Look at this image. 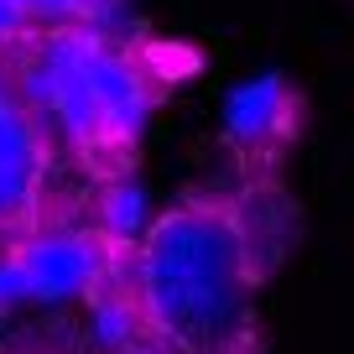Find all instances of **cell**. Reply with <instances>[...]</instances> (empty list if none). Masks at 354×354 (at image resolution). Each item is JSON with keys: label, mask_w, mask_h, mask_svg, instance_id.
Listing matches in <instances>:
<instances>
[{"label": "cell", "mask_w": 354, "mask_h": 354, "mask_svg": "<svg viewBox=\"0 0 354 354\" xmlns=\"http://www.w3.org/2000/svg\"><path fill=\"white\" fill-rule=\"evenodd\" d=\"M42 183H47V136L6 78L0 84V234L21 230L37 214Z\"/></svg>", "instance_id": "277c9868"}, {"label": "cell", "mask_w": 354, "mask_h": 354, "mask_svg": "<svg viewBox=\"0 0 354 354\" xmlns=\"http://www.w3.org/2000/svg\"><path fill=\"white\" fill-rule=\"evenodd\" d=\"M115 354H172V349H167V344H156L151 333H141V339H131L125 349H115Z\"/></svg>", "instance_id": "8fae6325"}, {"label": "cell", "mask_w": 354, "mask_h": 354, "mask_svg": "<svg viewBox=\"0 0 354 354\" xmlns=\"http://www.w3.org/2000/svg\"><path fill=\"white\" fill-rule=\"evenodd\" d=\"M84 302H88V339H94V349H100V354H115V349H125L131 339H141V333H146L125 271H115L110 281H100Z\"/></svg>", "instance_id": "8992f818"}, {"label": "cell", "mask_w": 354, "mask_h": 354, "mask_svg": "<svg viewBox=\"0 0 354 354\" xmlns=\"http://www.w3.org/2000/svg\"><path fill=\"white\" fill-rule=\"evenodd\" d=\"M32 21V32L42 26H88V32H110V37H131L136 16L131 0H16Z\"/></svg>", "instance_id": "52a82bcc"}, {"label": "cell", "mask_w": 354, "mask_h": 354, "mask_svg": "<svg viewBox=\"0 0 354 354\" xmlns=\"http://www.w3.org/2000/svg\"><path fill=\"white\" fill-rule=\"evenodd\" d=\"M146 224H151V198H146L141 183L125 177V172L104 177L100 198H94V230H100L110 245H120V250H125V245L141 240Z\"/></svg>", "instance_id": "ba28073f"}, {"label": "cell", "mask_w": 354, "mask_h": 354, "mask_svg": "<svg viewBox=\"0 0 354 354\" xmlns=\"http://www.w3.org/2000/svg\"><path fill=\"white\" fill-rule=\"evenodd\" d=\"M21 281L26 308H63L84 302L88 292L125 271L120 245H110L100 230H26L21 240L6 245Z\"/></svg>", "instance_id": "3957f363"}, {"label": "cell", "mask_w": 354, "mask_h": 354, "mask_svg": "<svg viewBox=\"0 0 354 354\" xmlns=\"http://www.w3.org/2000/svg\"><path fill=\"white\" fill-rule=\"evenodd\" d=\"M0 57L42 136L73 146L104 177L125 172L156 110V78L131 47V37L88 32V26H42Z\"/></svg>", "instance_id": "7a4b0ae2"}, {"label": "cell", "mask_w": 354, "mask_h": 354, "mask_svg": "<svg viewBox=\"0 0 354 354\" xmlns=\"http://www.w3.org/2000/svg\"><path fill=\"white\" fill-rule=\"evenodd\" d=\"M16 308H26V302H21V281H16L11 255L0 250V313H16Z\"/></svg>", "instance_id": "30bf717a"}, {"label": "cell", "mask_w": 354, "mask_h": 354, "mask_svg": "<svg viewBox=\"0 0 354 354\" xmlns=\"http://www.w3.org/2000/svg\"><path fill=\"white\" fill-rule=\"evenodd\" d=\"M261 245L230 203L193 198L156 214L125 261L141 323L172 354H230L250 328Z\"/></svg>", "instance_id": "6da1fadb"}, {"label": "cell", "mask_w": 354, "mask_h": 354, "mask_svg": "<svg viewBox=\"0 0 354 354\" xmlns=\"http://www.w3.org/2000/svg\"><path fill=\"white\" fill-rule=\"evenodd\" d=\"M224 141L245 156H261L271 146L292 141L297 131V94H292L287 73H255V78H240V84L224 94Z\"/></svg>", "instance_id": "5b68a950"}, {"label": "cell", "mask_w": 354, "mask_h": 354, "mask_svg": "<svg viewBox=\"0 0 354 354\" xmlns=\"http://www.w3.org/2000/svg\"><path fill=\"white\" fill-rule=\"evenodd\" d=\"M32 32V21H26V11L16 6V0H0V53L6 47H16L21 37Z\"/></svg>", "instance_id": "9c48e42d"}, {"label": "cell", "mask_w": 354, "mask_h": 354, "mask_svg": "<svg viewBox=\"0 0 354 354\" xmlns=\"http://www.w3.org/2000/svg\"><path fill=\"white\" fill-rule=\"evenodd\" d=\"M0 84H6V57H0Z\"/></svg>", "instance_id": "7c38bea8"}]
</instances>
